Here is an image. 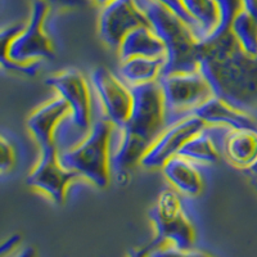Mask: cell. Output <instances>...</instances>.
I'll list each match as a JSON object with an SVG mask.
<instances>
[{
	"instance_id": "83f0119b",
	"label": "cell",
	"mask_w": 257,
	"mask_h": 257,
	"mask_svg": "<svg viewBox=\"0 0 257 257\" xmlns=\"http://www.w3.org/2000/svg\"><path fill=\"white\" fill-rule=\"evenodd\" d=\"M20 242H21V237H20V235H17V234H16V235H13V237L8 238V239H7L6 242L3 243V245H2V256L6 253L7 249H8V248L13 249Z\"/></svg>"
},
{
	"instance_id": "7c38bea8",
	"label": "cell",
	"mask_w": 257,
	"mask_h": 257,
	"mask_svg": "<svg viewBox=\"0 0 257 257\" xmlns=\"http://www.w3.org/2000/svg\"><path fill=\"white\" fill-rule=\"evenodd\" d=\"M141 26H149V22L137 0H112L103 7L98 21L100 40L114 49L128 32Z\"/></svg>"
},
{
	"instance_id": "5b68a950",
	"label": "cell",
	"mask_w": 257,
	"mask_h": 257,
	"mask_svg": "<svg viewBox=\"0 0 257 257\" xmlns=\"http://www.w3.org/2000/svg\"><path fill=\"white\" fill-rule=\"evenodd\" d=\"M113 134L114 126L103 114L95 118L81 142L59 152L63 166L100 189L107 188L112 179Z\"/></svg>"
},
{
	"instance_id": "f1b7e54d",
	"label": "cell",
	"mask_w": 257,
	"mask_h": 257,
	"mask_svg": "<svg viewBox=\"0 0 257 257\" xmlns=\"http://www.w3.org/2000/svg\"><path fill=\"white\" fill-rule=\"evenodd\" d=\"M16 257H36V251L34 247H26V248L22 249Z\"/></svg>"
},
{
	"instance_id": "44dd1931",
	"label": "cell",
	"mask_w": 257,
	"mask_h": 257,
	"mask_svg": "<svg viewBox=\"0 0 257 257\" xmlns=\"http://www.w3.org/2000/svg\"><path fill=\"white\" fill-rule=\"evenodd\" d=\"M230 31L243 52L257 57V24L243 8L234 17Z\"/></svg>"
},
{
	"instance_id": "e0dca14e",
	"label": "cell",
	"mask_w": 257,
	"mask_h": 257,
	"mask_svg": "<svg viewBox=\"0 0 257 257\" xmlns=\"http://www.w3.org/2000/svg\"><path fill=\"white\" fill-rule=\"evenodd\" d=\"M222 155L234 167L248 171L257 161V128H230L224 138Z\"/></svg>"
},
{
	"instance_id": "4fadbf2b",
	"label": "cell",
	"mask_w": 257,
	"mask_h": 257,
	"mask_svg": "<svg viewBox=\"0 0 257 257\" xmlns=\"http://www.w3.org/2000/svg\"><path fill=\"white\" fill-rule=\"evenodd\" d=\"M206 123L196 116L185 117L167 126L156 139L141 161V166L148 170H160L166 162L179 155L190 138L198 134Z\"/></svg>"
},
{
	"instance_id": "f546056e",
	"label": "cell",
	"mask_w": 257,
	"mask_h": 257,
	"mask_svg": "<svg viewBox=\"0 0 257 257\" xmlns=\"http://www.w3.org/2000/svg\"><path fill=\"white\" fill-rule=\"evenodd\" d=\"M90 2H93V3L98 4V6H102V7H104L105 4L111 3L112 0H90Z\"/></svg>"
},
{
	"instance_id": "9c48e42d",
	"label": "cell",
	"mask_w": 257,
	"mask_h": 257,
	"mask_svg": "<svg viewBox=\"0 0 257 257\" xmlns=\"http://www.w3.org/2000/svg\"><path fill=\"white\" fill-rule=\"evenodd\" d=\"M90 84L103 116L114 126L125 127L133 108L132 89L118 75L107 67H95L90 73Z\"/></svg>"
},
{
	"instance_id": "4316f807",
	"label": "cell",
	"mask_w": 257,
	"mask_h": 257,
	"mask_svg": "<svg viewBox=\"0 0 257 257\" xmlns=\"http://www.w3.org/2000/svg\"><path fill=\"white\" fill-rule=\"evenodd\" d=\"M240 3H242V8L257 24V0H240Z\"/></svg>"
},
{
	"instance_id": "9a60e30c",
	"label": "cell",
	"mask_w": 257,
	"mask_h": 257,
	"mask_svg": "<svg viewBox=\"0 0 257 257\" xmlns=\"http://www.w3.org/2000/svg\"><path fill=\"white\" fill-rule=\"evenodd\" d=\"M229 130L230 128L225 126L206 125L198 134L190 138L184 144L178 156L194 164H216L220 155H222V143Z\"/></svg>"
},
{
	"instance_id": "d4e9b609",
	"label": "cell",
	"mask_w": 257,
	"mask_h": 257,
	"mask_svg": "<svg viewBox=\"0 0 257 257\" xmlns=\"http://www.w3.org/2000/svg\"><path fill=\"white\" fill-rule=\"evenodd\" d=\"M50 8L56 9H72L84 7L89 0H44Z\"/></svg>"
},
{
	"instance_id": "52a82bcc",
	"label": "cell",
	"mask_w": 257,
	"mask_h": 257,
	"mask_svg": "<svg viewBox=\"0 0 257 257\" xmlns=\"http://www.w3.org/2000/svg\"><path fill=\"white\" fill-rule=\"evenodd\" d=\"M164 96L166 127L189 117L192 112L213 95L201 71L161 75L158 79Z\"/></svg>"
},
{
	"instance_id": "cb8c5ba5",
	"label": "cell",
	"mask_w": 257,
	"mask_h": 257,
	"mask_svg": "<svg viewBox=\"0 0 257 257\" xmlns=\"http://www.w3.org/2000/svg\"><path fill=\"white\" fill-rule=\"evenodd\" d=\"M156 2H158L160 4H162V6H165L166 8H169L171 12L175 13L176 16H179V17L184 21L185 24L192 29L193 34H194V22H193L192 18L189 17L188 12L185 11L181 0H156Z\"/></svg>"
},
{
	"instance_id": "4dcf8cb0",
	"label": "cell",
	"mask_w": 257,
	"mask_h": 257,
	"mask_svg": "<svg viewBox=\"0 0 257 257\" xmlns=\"http://www.w3.org/2000/svg\"><path fill=\"white\" fill-rule=\"evenodd\" d=\"M248 171L252 174V175L256 176V178H257V161H256V162H254L253 165H252V167L248 170Z\"/></svg>"
},
{
	"instance_id": "8fae6325",
	"label": "cell",
	"mask_w": 257,
	"mask_h": 257,
	"mask_svg": "<svg viewBox=\"0 0 257 257\" xmlns=\"http://www.w3.org/2000/svg\"><path fill=\"white\" fill-rule=\"evenodd\" d=\"M40 151V158L27 176L26 184L47 194L56 205H64L71 181L79 176L63 166L57 146Z\"/></svg>"
},
{
	"instance_id": "d6986e66",
	"label": "cell",
	"mask_w": 257,
	"mask_h": 257,
	"mask_svg": "<svg viewBox=\"0 0 257 257\" xmlns=\"http://www.w3.org/2000/svg\"><path fill=\"white\" fill-rule=\"evenodd\" d=\"M117 50L121 61L132 57L166 58V47L151 26H141L128 32Z\"/></svg>"
},
{
	"instance_id": "6da1fadb",
	"label": "cell",
	"mask_w": 257,
	"mask_h": 257,
	"mask_svg": "<svg viewBox=\"0 0 257 257\" xmlns=\"http://www.w3.org/2000/svg\"><path fill=\"white\" fill-rule=\"evenodd\" d=\"M198 63L213 95L245 113L257 111V57L243 52L230 30L199 43Z\"/></svg>"
},
{
	"instance_id": "7a4b0ae2",
	"label": "cell",
	"mask_w": 257,
	"mask_h": 257,
	"mask_svg": "<svg viewBox=\"0 0 257 257\" xmlns=\"http://www.w3.org/2000/svg\"><path fill=\"white\" fill-rule=\"evenodd\" d=\"M133 108L125 127L114 128L111 171L118 183H125L148 149L166 128L164 96L158 81L130 86Z\"/></svg>"
},
{
	"instance_id": "3957f363",
	"label": "cell",
	"mask_w": 257,
	"mask_h": 257,
	"mask_svg": "<svg viewBox=\"0 0 257 257\" xmlns=\"http://www.w3.org/2000/svg\"><path fill=\"white\" fill-rule=\"evenodd\" d=\"M49 9L44 0H34L26 25H12L2 30L0 62L4 68L32 77L41 62L54 58L53 43L45 31Z\"/></svg>"
},
{
	"instance_id": "7402d4cb",
	"label": "cell",
	"mask_w": 257,
	"mask_h": 257,
	"mask_svg": "<svg viewBox=\"0 0 257 257\" xmlns=\"http://www.w3.org/2000/svg\"><path fill=\"white\" fill-rule=\"evenodd\" d=\"M149 257H212L206 252L197 249H179L170 244H158L149 253Z\"/></svg>"
},
{
	"instance_id": "30bf717a",
	"label": "cell",
	"mask_w": 257,
	"mask_h": 257,
	"mask_svg": "<svg viewBox=\"0 0 257 257\" xmlns=\"http://www.w3.org/2000/svg\"><path fill=\"white\" fill-rule=\"evenodd\" d=\"M194 22L198 43L210 40L230 30L234 17L242 9L240 0H181Z\"/></svg>"
},
{
	"instance_id": "603a6c76",
	"label": "cell",
	"mask_w": 257,
	"mask_h": 257,
	"mask_svg": "<svg viewBox=\"0 0 257 257\" xmlns=\"http://www.w3.org/2000/svg\"><path fill=\"white\" fill-rule=\"evenodd\" d=\"M0 169L2 173L6 174L13 169L16 164V151L12 146V142L8 141L6 137H2L0 144Z\"/></svg>"
},
{
	"instance_id": "484cf974",
	"label": "cell",
	"mask_w": 257,
	"mask_h": 257,
	"mask_svg": "<svg viewBox=\"0 0 257 257\" xmlns=\"http://www.w3.org/2000/svg\"><path fill=\"white\" fill-rule=\"evenodd\" d=\"M158 244H161V243H158L157 240L153 239L152 242L149 243V244L144 245V247L132 249L127 257H149V253H151V252H152V249L155 248V247H157Z\"/></svg>"
},
{
	"instance_id": "277c9868",
	"label": "cell",
	"mask_w": 257,
	"mask_h": 257,
	"mask_svg": "<svg viewBox=\"0 0 257 257\" xmlns=\"http://www.w3.org/2000/svg\"><path fill=\"white\" fill-rule=\"evenodd\" d=\"M149 26L166 47V63L162 75L194 72L199 70V43L192 29L179 16L156 0H137Z\"/></svg>"
},
{
	"instance_id": "2e32d148",
	"label": "cell",
	"mask_w": 257,
	"mask_h": 257,
	"mask_svg": "<svg viewBox=\"0 0 257 257\" xmlns=\"http://www.w3.org/2000/svg\"><path fill=\"white\" fill-rule=\"evenodd\" d=\"M190 116L198 117L206 125L225 126L229 128H257L252 114L231 107L216 95L198 105Z\"/></svg>"
},
{
	"instance_id": "ffe728a7",
	"label": "cell",
	"mask_w": 257,
	"mask_h": 257,
	"mask_svg": "<svg viewBox=\"0 0 257 257\" xmlns=\"http://www.w3.org/2000/svg\"><path fill=\"white\" fill-rule=\"evenodd\" d=\"M166 58H148V57H132L121 61L118 76L128 85L149 84L158 81L164 72Z\"/></svg>"
},
{
	"instance_id": "5bb4252c",
	"label": "cell",
	"mask_w": 257,
	"mask_h": 257,
	"mask_svg": "<svg viewBox=\"0 0 257 257\" xmlns=\"http://www.w3.org/2000/svg\"><path fill=\"white\" fill-rule=\"evenodd\" d=\"M70 114V105L59 95L39 105L30 114L26 125L39 148L56 146L57 132Z\"/></svg>"
},
{
	"instance_id": "ba28073f",
	"label": "cell",
	"mask_w": 257,
	"mask_h": 257,
	"mask_svg": "<svg viewBox=\"0 0 257 257\" xmlns=\"http://www.w3.org/2000/svg\"><path fill=\"white\" fill-rule=\"evenodd\" d=\"M149 219L156 229L155 239L161 244L179 249H192L196 243V229L185 211L180 197L174 190H164L149 211Z\"/></svg>"
},
{
	"instance_id": "ac0fdd59",
	"label": "cell",
	"mask_w": 257,
	"mask_h": 257,
	"mask_svg": "<svg viewBox=\"0 0 257 257\" xmlns=\"http://www.w3.org/2000/svg\"><path fill=\"white\" fill-rule=\"evenodd\" d=\"M162 174L174 189L187 197H198L203 192V178L197 164L181 156H175L162 167Z\"/></svg>"
},
{
	"instance_id": "8992f818",
	"label": "cell",
	"mask_w": 257,
	"mask_h": 257,
	"mask_svg": "<svg viewBox=\"0 0 257 257\" xmlns=\"http://www.w3.org/2000/svg\"><path fill=\"white\" fill-rule=\"evenodd\" d=\"M47 85L54 89L71 108L70 117L62 123L56 135V146L62 152L81 142L93 126L91 84L80 71L70 68L48 77Z\"/></svg>"
}]
</instances>
